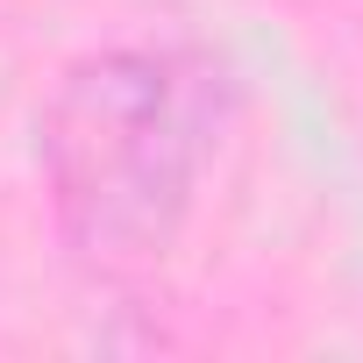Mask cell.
<instances>
[{
    "instance_id": "6da1fadb",
    "label": "cell",
    "mask_w": 363,
    "mask_h": 363,
    "mask_svg": "<svg viewBox=\"0 0 363 363\" xmlns=\"http://www.w3.org/2000/svg\"><path fill=\"white\" fill-rule=\"evenodd\" d=\"M235 114V72L193 43L79 57L36 121L57 228L86 257H157Z\"/></svg>"
}]
</instances>
